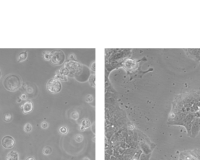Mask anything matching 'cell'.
Listing matches in <instances>:
<instances>
[{
    "label": "cell",
    "instance_id": "5b68a950",
    "mask_svg": "<svg viewBox=\"0 0 200 160\" xmlns=\"http://www.w3.org/2000/svg\"><path fill=\"white\" fill-rule=\"evenodd\" d=\"M183 50L188 57L196 61H200V49H187Z\"/></svg>",
    "mask_w": 200,
    "mask_h": 160
},
{
    "label": "cell",
    "instance_id": "7c38bea8",
    "mask_svg": "<svg viewBox=\"0 0 200 160\" xmlns=\"http://www.w3.org/2000/svg\"><path fill=\"white\" fill-rule=\"evenodd\" d=\"M24 130L26 133H30L32 130V126L31 123H26L24 126Z\"/></svg>",
    "mask_w": 200,
    "mask_h": 160
},
{
    "label": "cell",
    "instance_id": "277c9868",
    "mask_svg": "<svg viewBox=\"0 0 200 160\" xmlns=\"http://www.w3.org/2000/svg\"><path fill=\"white\" fill-rule=\"evenodd\" d=\"M1 144L2 147L5 149H12L15 146V140L11 135H5L2 139Z\"/></svg>",
    "mask_w": 200,
    "mask_h": 160
},
{
    "label": "cell",
    "instance_id": "5bb4252c",
    "mask_svg": "<svg viewBox=\"0 0 200 160\" xmlns=\"http://www.w3.org/2000/svg\"><path fill=\"white\" fill-rule=\"evenodd\" d=\"M81 126H83L85 129L88 128L91 125V123H90V122L88 119H84L81 122Z\"/></svg>",
    "mask_w": 200,
    "mask_h": 160
},
{
    "label": "cell",
    "instance_id": "ffe728a7",
    "mask_svg": "<svg viewBox=\"0 0 200 160\" xmlns=\"http://www.w3.org/2000/svg\"><path fill=\"white\" fill-rule=\"evenodd\" d=\"M19 97L21 98V99L22 100H26L27 99H28V96H27V95L25 93H23V94H22L21 95H20V96Z\"/></svg>",
    "mask_w": 200,
    "mask_h": 160
},
{
    "label": "cell",
    "instance_id": "d4e9b609",
    "mask_svg": "<svg viewBox=\"0 0 200 160\" xmlns=\"http://www.w3.org/2000/svg\"><path fill=\"white\" fill-rule=\"evenodd\" d=\"M82 160H90L88 158H87V157H85V158H84Z\"/></svg>",
    "mask_w": 200,
    "mask_h": 160
},
{
    "label": "cell",
    "instance_id": "9c48e42d",
    "mask_svg": "<svg viewBox=\"0 0 200 160\" xmlns=\"http://www.w3.org/2000/svg\"><path fill=\"white\" fill-rule=\"evenodd\" d=\"M28 52L26 50H24V51H21L19 53L17 57V61L18 63H21V62H24L28 58Z\"/></svg>",
    "mask_w": 200,
    "mask_h": 160
},
{
    "label": "cell",
    "instance_id": "52a82bcc",
    "mask_svg": "<svg viewBox=\"0 0 200 160\" xmlns=\"http://www.w3.org/2000/svg\"><path fill=\"white\" fill-rule=\"evenodd\" d=\"M20 108L22 109L24 114H27L33 110V104L31 100H26L25 103L20 106Z\"/></svg>",
    "mask_w": 200,
    "mask_h": 160
},
{
    "label": "cell",
    "instance_id": "6da1fadb",
    "mask_svg": "<svg viewBox=\"0 0 200 160\" xmlns=\"http://www.w3.org/2000/svg\"><path fill=\"white\" fill-rule=\"evenodd\" d=\"M4 87L10 92L18 91L22 84V81L18 75L11 74L6 75L3 80Z\"/></svg>",
    "mask_w": 200,
    "mask_h": 160
},
{
    "label": "cell",
    "instance_id": "484cf974",
    "mask_svg": "<svg viewBox=\"0 0 200 160\" xmlns=\"http://www.w3.org/2000/svg\"><path fill=\"white\" fill-rule=\"evenodd\" d=\"M1 77H2V73H1V70H0V79H1Z\"/></svg>",
    "mask_w": 200,
    "mask_h": 160
},
{
    "label": "cell",
    "instance_id": "44dd1931",
    "mask_svg": "<svg viewBox=\"0 0 200 160\" xmlns=\"http://www.w3.org/2000/svg\"><path fill=\"white\" fill-rule=\"evenodd\" d=\"M25 160H35V157H33V156H29V157H28L26 158Z\"/></svg>",
    "mask_w": 200,
    "mask_h": 160
},
{
    "label": "cell",
    "instance_id": "30bf717a",
    "mask_svg": "<svg viewBox=\"0 0 200 160\" xmlns=\"http://www.w3.org/2000/svg\"><path fill=\"white\" fill-rule=\"evenodd\" d=\"M12 120V115L11 113H6L3 115V120L6 123H10Z\"/></svg>",
    "mask_w": 200,
    "mask_h": 160
},
{
    "label": "cell",
    "instance_id": "7a4b0ae2",
    "mask_svg": "<svg viewBox=\"0 0 200 160\" xmlns=\"http://www.w3.org/2000/svg\"><path fill=\"white\" fill-rule=\"evenodd\" d=\"M62 88V85L60 81L55 78L50 79L46 84V88L52 94H57L60 92Z\"/></svg>",
    "mask_w": 200,
    "mask_h": 160
},
{
    "label": "cell",
    "instance_id": "ba28073f",
    "mask_svg": "<svg viewBox=\"0 0 200 160\" xmlns=\"http://www.w3.org/2000/svg\"><path fill=\"white\" fill-rule=\"evenodd\" d=\"M6 160H19V154L16 151H11L6 155Z\"/></svg>",
    "mask_w": 200,
    "mask_h": 160
},
{
    "label": "cell",
    "instance_id": "8fae6325",
    "mask_svg": "<svg viewBox=\"0 0 200 160\" xmlns=\"http://www.w3.org/2000/svg\"><path fill=\"white\" fill-rule=\"evenodd\" d=\"M42 153L45 155H49L52 153V148L50 146H46L43 148Z\"/></svg>",
    "mask_w": 200,
    "mask_h": 160
},
{
    "label": "cell",
    "instance_id": "e0dca14e",
    "mask_svg": "<svg viewBox=\"0 0 200 160\" xmlns=\"http://www.w3.org/2000/svg\"><path fill=\"white\" fill-rule=\"evenodd\" d=\"M71 117L74 120H77L79 118V114L77 111H74L71 114Z\"/></svg>",
    "mask_w": 200,
    "mask_h": 160
},
{
    "label": "cell",
    "instance_id": "4fadbf2b",
    "mask_svg": "<svg viewBox=\"0 0 200 160\" xmlns=\"http://www.w3.org/2000/svg\"><path fill=\"white\" fill-rule=\"evenodd\" d=\"M43 56L44 59L46 61L50 60L51 59V53L49 51H45L43 52Z\"/></svg>",
    "mask_w": 200,
    "mask_h": 160
},
{
    "label": "cell",
    "instance_id": "d6986e66",
    "mask_svg": "<svg viewBox=\"0 0 200 160\" xmlns=\"http://www.w3.org/2000/svg\"><path fill=\"white\" fill-rule=\"evenodd\" d=\"M86 100L87 102H91L93 100V97L91 95H88L86 97Z\"/></svg>",
    "mask_w": 200,
    "mask_h": 160
},
{
    "label": "cell",
    "instance_id": "8992f818",
    "mask_svg": "<svg viewBox=\"0 0 200 160\" xmlns=\"http://www.w3.org/2000/svg\"><path fill=\"white\" fill-rule=\"evenodd\" d=\"M191 130V136L195 137L199 132L200 129V125L198 122V117H195L192 121Z\"/></svg>",
    "mask_w": 200,
    "mask_h": 160
},
{
    "label": "cell",
    "instance_id": "cb8c5ba5",
    "mask_svg": "<svg viewBox=\"0 0 200 160\" xmlns=\"http://www.w3.org/2000/svg\"><path fill=\"white\" fill-rule=\"evenodd\" d=\"M129 129H134V126L133 125H131V126H129Z\"/></svg>",
    "mask_w": 200,
    "mask_h": 160
},
{
    "label": "cell",
    "instance_id": "2e32d148",
    "mask_svg": "<svg viewBox=\"0 0 200 160\" xmlns=\"http://www.w3.org/2000/svg\"><path fill=\"white\" fill-rule=\"evenodd\" d=\"M74 140H75L76 141H77V143H80L83 140V136L82 135H76L74 137Z\"/></svg>",
    "mask_w": 200,
    "mask_h": 160
},
{
    "label": "cell",
    "instance_id": "603a6c76",
    "mask_svg": "<svg viewBox=\"0 0 200 160\" xmlns=\"http://www.w3.org/2000/svg\"><path fill=\"white\" fill-rule=\"evenodd\" d=\"M85 129H85L83 126H82L81 125H80V130H81V131H84Z\"/></svg>",
    "mask_w": 200,
    "mask_h": 160
},
{
    "label": "cell",
    "instance_id": "9a60e30c",
    "mask_svg": "<svg viewBox=\"0 0 200 160\" xmlns=\"http://www.w3.org/2000/svg\"><path fill=\"white\" fill-rule=\"evenodd\" d=\"M68 131H69L68 129L67 128L66 126H62V127H60V129H59V132H60V134H62V135H63L67 134Z\"/></svg>",
    "mask_w": 200,
    "mask_h": 160
},
{
    "label": "cell",
    "instance_id": "7402d4cb",
    "mask_svg": "<svg viewBox=\"0 0 200 160\" xmlns=\"http://www.w3.org/2000/svg\"><path fill=\"white\" fill-rule=\"evenodd\" d=\"M22 100L20 97L17 98V99H16V102H17L18 104H21V103L22 102Z\"/></svg>",
    "mask_w": 200,
    "mask_h": 160
},
{
    "label": "cell",
    "instance_id": "ac0fdd59",
    "mask_svg": "<svg viewBox=\"0 0 200 160\" xmlns=\"http://www.w3.org/2000/svg\"><path fill=\"white\" fill-rule=\"evenodd\" d=\"M41 127L43 129H46L48 128L49 124L47 122H45V121H44V122H42V123H41Z\"/></svg>",
    "mask_w": 200,
    "mask_h": 160
},
{
    "label": "cell",
    "instance_id": "3957f363",
    "mask_svg": "<svg viewBox=\"0 0 200 160\" xmlns=\"http://www.w3.org/2000/svg\"><path fill=\"white\" fill-rule=\"evenodd\" d=\"M65 60V55L61 50H55L51 53V63L55 65H61Z\"/></svg>",
    "mask_w": 200,
    "mask_h": 160
}]
</instances>
